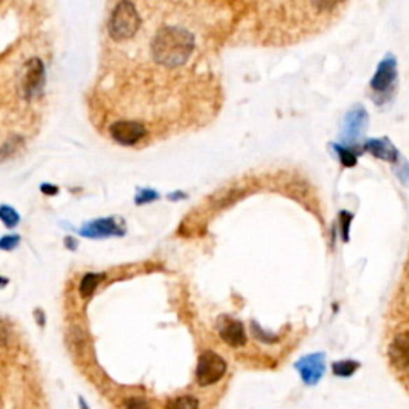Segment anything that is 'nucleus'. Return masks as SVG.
Wrapping results in <instances>:
<instances>
[{
	"mask_svg": "<svg viewBox=\"0 0 409 409\" xmlns=\"http://www.w3.org/2000/svg\"><path fill=\"white\" fill-rule=\"evenodd\" d=\"M144 25L143 16L139 15L136 5L132 2H118L113 5V10L107 21V34L116 45L128 43L138 36Z\"/></svg>",
	"mask_w": 409,
	"mask_h": 409,
	"instance_id": "obj_1",
	"label": "nucleus"
},
{
	"mask_svg": "<svg viewBox=\"0 0 409 409\" xmlns=\"http://www.w3.org/2000/svg\"><path fill=\"white\" fill-rule=\"evenodd\" d=\"M226 371L227 363L224 361V358L213 350H204L200 358H198V365L195 371L197 382L198 385H202V387H208V385L219 382V380L224 377Z\"/></svg>",
	"mask_w": 409,
	"mask_h": 409,
	"instance_id": "obj_2",
	"label": "nucleus"
},
{
	"mask_svg": "<svg viewBox=\"0 0 409 409\" xmlns=\"http://www.w3.org/2000/svg\"><path fill=\"white\" fill-rule=\"evenodd\" d=\"M396 77H398V62L391 53L384 56L377 64V69L369 82V87L374 93L380 96H387L390 90H394L396 83Z\"/></svg>",
	"mask_w": 409,
	"mask_h": 409,
	"instance_id": "obj_3",
	"label": "nucleus"
},
{
	"mask_svg": "<svg viewBox=\"0 0 409 409\" xmlns=\"http://www.w3.org/2000/svg\"><path fill=\"white\" fill-rule=\"evenodd\" d=\"M109 133L113 141H117L122 146H134L139 141H144L149 134L147 125L138 120H127V118H118L109 127Z\"/></svg>",
	"mask_w": 409,
	"mask_h": 409,
	"instance_id": "obj_4",
	"label": "nucleus"
},
{
	"mask_svg": "<svg viewBox=\"0 0 409 409\" xmlns=\"http://www.w3.org/2000/svg\"><path fill=\"white\" fill-rule=\"evenodd\" d=\"M218 333L221 339L230 347H242L247 342L245 326L240 320L230 317H221L218 321Z\"/></svg>",
	"mask_w": 409,
	"mask_h": 409,
	"instance_id": "obj_5",
	"label": "nucleus"
},
{
	"mask_svg": "<svg viewBox=\"0 0 409 409\" xmlns=\"http://www.w3.org/2000/svg\"><path fill=\"white\" fill-rule=\"evenodd\" d=\"M298 371L300 373L304 384L315 385L318 380L323 377L325 373V355L323 354H312L307 355L296 363Z\"/></svg>",
	"mask_w": 409,
	"mask_h": 409,
	"instance_id": "obj_6",
	"label": "nucleus"
},
{
	"mask_svg": "<svg viewBox=\"0 0 409 409\" xmlns=\"http://www.w3.org/2000/svg\"><path fill=\"white\" fill-rule=\"evenodd\" d=\"M391 366L401 373H409V331L396 334L389 345Z\"/></svg>",
	"mask_w": 409,
	"mask_h": 409,
	"instance_id": "obj_7",
	"label": "nucleus"
},
{
	"mask_svg": "<svg viewBox=\"0 0 409 409\" xmlns=\"http://www.w3.org/2000/svg\"><path fill=\"white\" fill-rule=\"evenodd\" d=\"M368 125V112L363 106H355L347 112L345 116V138H347L350 143H354L363 132L366 130Z\"/></svg>",
	"mask_w": 409,
	"mask_h": 409,
	"instance_id": "obj_8",
	"label": "nucleus"
},
{
	"mask_svg": "<svg viewBox=\"0 0 409 409\" xmlns=\"http://www.w3.org/2000/svg\"><path fill=\"white\" fill-rule=\"evenodd\" d=\"M365 151L371 153L373 157L380 158V160L394 163V165L401 158L398 149H396L394 143L387 138L368 139L365 143Z\"/></svg>",
	"mask_w": 409,
	"mask_h": 409,
	"instance_id": "obj_9",
	"label": "nucleus"
},
{
	"mask_svg": "<svg viewBox=\"0 0 409 409\" xmlns=\"http://www.w3.org/2000/svg\"><path fill=\"white\" fill-rule=\"evenodd\" d=\"M117 230H122L117 227V223L113 219H98L90 223L87 227L82 229V235L92 237V238H101V237H109L117 234Z\"/></svg>",
	"mask_w": 409,
	"mask_h": 409,
	"instance_id": "obj_10",
	"label": "nucleus"
},
{
	"mask_svg": "<svg viewBox=\"0 0 409 409\" xmlns=\"http://www.w3.org/2000/svg\"><path fill=\"white\" fill-rule=\"evenodd\" d=\"M360 368V363L355 360H342V361H336L333 365V373L334 376L338 377H350L354 376L356 373V369Z\"/></svg>",
	"mask_w": 409,
	"mask_h": 409,
	"instance_id": "obj_11",
	"label": "nucleus"
},
{
	"mask_svg": "<svg viewBox=\"0 0 409 409\" xmlns=\"http://www.w3.org/2000/svg\"><path fill=\"white\" fill-rule=\"evenodd\" d=\"M167 409H198V400L192 395H181L167 401Z\"/></svg>",
	"mask_w": 409,
	"mask_h": 409,
	"instance_id": "obj_12",
	"label": "nucleus"
},
{
	"mask_svg": "<svg viewBox=\"0 0 409 409\" xmlns=\"http://www.w3.org/2000/svg\"><path fill=\"white\" fill-rule=\"evenodd\" d=\"M394 173L396 176V179L400 181L403 186H409V162L406 158H400L398 162L395 163Z\"/></svg>",
	"mask_w": 409,
	"mask_h": 409,
	"instance_id": "obj_13",
	"label": "nucleus"
},
{
	"mask_svg": "<svg viewBox=\"0 0 409 409\" xmlns=\"http://www.w3.org/2000/svg\"><path fill=\"white\" fill-rule=\"evenodd\" d=\"M339 153L340 162H342L344 167H355L356 165V153H354L349 149H345L342 146H334Z\"/></svg>",
	"mask_w": 409,
	"mask_h": 409,
	"instance_id": "obj_14",
	"label": "nucleus"
},
{
	"mask_svg": "<svg viewBox=\"0 0 409 409\" xmlns=\"http://www.w3.org/2000/svg\"><path fill=\"white\" fill-rule=\"evenodd\" d=\"M101 278V275H87L83 278V282H82V286H81V291L83 296H88V294H92L93 293V289L95 286L98 285V280Z\"/></svg>",
	"mask_w": 409,
	"mask_h": 409,
	"instance_id": "obj_15",
	"label": "nucleus"
},
{
	"mask_svg": "<svg viewBox=\"0 0 409 409\" xmlns=\"http://www.w3.org/2000/svg\"><path fill=\"white\" fill-rule=\"evenodd\" d=\"M2 221L5 223V226L11 227V226H15L16 223H18V214H16L10 207H7V204H4L2 207Z\"/></svg>",
	"mask_w": 409,
	"mask_h": 409,
	"instance_id": "obj_16",
	"label": "nucleus"
},
{
	"mask_svg": "<svg viewBox=\"0 0 409 409\" xmlns=\"http://www.w3.org/2000/svg\"><path fill=\"white\" fill-rule=\"evenodd\" d=\"M125 409H151V406L144 398L133 396V398H128L125 401Z\"/></svg>",
	"mask_w": 409,
	"mask_h": 409,
	"instance_id": "obj_17",
	"label": "nucleus"
},
{
	"mask_svg": "<svg viewBox=\"0 0 409 409\" xmlns=\"http://www.w3.org/2000/svg\"><path fill=\"white\" fill-rule=\"evenodd\" d=\"M147 192H149V190H144V192H143L144 197H143V198H138V203H144V202L152 200V198H155V197H157L155 194H153V192H151V194H147Z\"/></svg>",
	"mask_w": 409,
	"mask_h": 409,
	"instance_id": "obj_18",
	"label": "nucleus"
},
{
	"mask_svg": "<svg viewBox=\"0 0 409 409\" xmlns=\"http://www.w3.org/2000/svg\"><path fill=\"white\" fill-rule=\"evenodd\" d=\"M81 406H82V409H87V406H85V401H83V398H81Z\"/></svg>",
	"mask_w": 409,
	"mask_h": 409,
	"instance_id": "obj_19",
	"label": "nucleus"
}]
</instances>
